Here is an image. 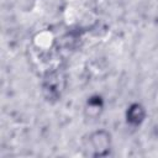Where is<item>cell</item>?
I'll list each match as a JSON object with an SVG mask.
<instances>
[{
  "mask_svg": "<svg viewBox=\"0 0 158 158\" xmlns=\"http://www.w3.org/2000/svg\"><path fill=\"white\" fill-rule=\"evenodd\" d=\"M102 104H101V98L96 96V98H91L88 100V106L86 109L89 110V114L93 115V112L95 111V114H99V111L101 110Z\"/></svg>",
  "mask_w": 158,
  "mask_h": 158,
  "instance_id": "3",
  "label": "cell"
},
{
  "mask_svg": "<svg viewBox=\"0 0 158 158\" xmlns=\"http://www.w3.org/2000/svg\"><path fill=\"white\" fill-rule=\"evenodd\" d=\"M89 146L94 157H106L112 148V137L105 128L95 130L89 136Z\"/></svg>",
  "mask_w": 158,
  "mask_h": 158,
  "instance_id": "1",
  "label": "cell"
},
{
  "mask_svg": "<svg viewBox=\"0 0 158 158\" xmlns=\"http://www.w3.org/2000/svg\"><path fill=\"white\" fill-rule=\"evenodd\" d=\"M147 116V110L141 102H132L127 106L125 117L128 125L131 126H139L143 123Z\"/></svg>",
  "mask_w": 158,
  "mask_h": 158,
  "instance_id": "2",
  "label": "cell"
}]
</instances>
